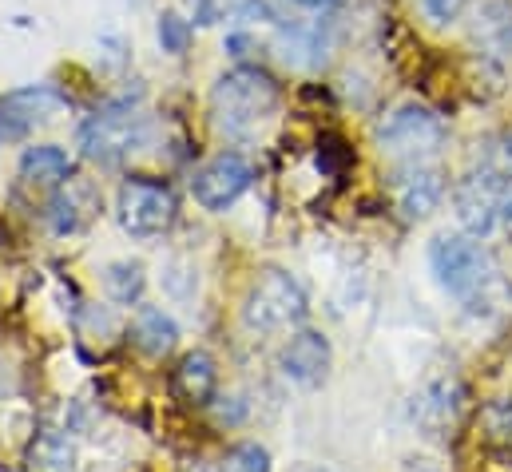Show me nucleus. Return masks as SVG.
Returning <instances> with one entry per match:
<instances>
[{
  "instance_id": "nucleus-21",
  "label": "nucleus",
  "mask_w": 512,
  "mask_h": 472,
  "mask_svg": "<svg viewBox=\"0 0 512 472\" xmlns=\"http://www.w3.org/2000/svg\"><path fill=\"white\" fill-rule=\"evenodd\" d=\"M227 472H270V453L262 445H239L227 457Z\"/></svg>"
},
{
  "instance_id": "nucleus-12",
  "label": "nucleus",
  "mask_w": 512,
  "mask_h": 472,
  "mask_svg": "<svg viewBox=\"0 0 512 472\" xmlns=\"http://www.w3.org/2000/svg\"><path fill=\"white\" fill-rule=\"evenodd\" d=\"M393 199H397V211L405 219H425L445 199V183H441V175L433 167H409V171L397 175Z\"/></svg>"
},
{
  "instance_id": "nucleus-4",
  "label": "nucleus",
  "mask_w": 512,
  "mask_h": 472,
  "mask_svg": "<svg viewBox=\"0 0 512 472\" xmlns=\"http://www.w3.org/2000/svg\"><path fill=\"white\" fill-rule=\"evenodd\" d=\"M302 318H306V290L282 270L262 274L243 302V326L251 334H282Z\"/></svg>"
},
{
  "instance_id": "nucleus-11",
  "label": "nucleus",
  "mask_w": 512,
  "mask_h": 472,
  "mask_svg": "<svg viewBox=\"0 0 512 472\" xmlns=\"http://www.w3.org/2000/svg\"><path fill=\"white\" fill-rule=\"evenodd\" d=\"M100 215V187L92 179H64L48 203L52 235H80Z\"/></svg>"
},
{
  "instance_id": "nucleus-23",
  "label": "nucleus",
  "mask_w": 512,
  "mask_h": 472,
  "mask_svg": "<svg viewBox=\"0 0 512 472\" xmlns=\"http://www.w3.org/2000/svg\"><path fill=\"white\" fill-rule=\"evenodd\" d=\"M501 227H509L512 231V183H509V191L501 195Z\"/></svg>"
},
{
  "instance_id": "nucleus-25",
  "label": "nucleus",
  "mask_w": 512,
  "mask_h": 472,
  "mask_svg": "<svg viewBox=\"0 0 512 472\" xmlns=\"http://www.w3.org/2000/svg\"><path fill=\"white\" fill-rule=\"evenodd\" d=\"M294 4H302V8H330V4H338V0H294Z\"/></svg>"
},
{
  "instance_id": "nucleus-15",
  "label": "nucleus",
  "mask_w": 512,
  "mask_h": 472,
  "mask_svg": "<svg viewBox=\"0 0 512 472\" xmlns=\"http://www.w3.org/2000/svg\"><path fill=\"white\" fill-rule=\"evenodd\" d=\"M457 409H461V385L457 381H437L413 401V421L421 429H445V425L457 421Z\"/></svg>"
},
{
  "instance_id": "nucleus-26",
  "label": "nucleus",
  "mask_w": 512,
  "mask_h": 472,
  "mask_svg": "<svg viewBox=\"0 0 512 472\" xmlns=\"http://www.w3.org/2000/svg\"><path fill=\"white\" fill-rule=\"evenodd\" d=\"M314 472H330V469H314Z\"/></svg>"
},
{
  "instance_id": "nucleus-14",
  "label": "nucleus",
  "mask_w": 512,
  "mask_h": 472,
  "mask_svg": "<svg viewBox=\"0 0 512 472\" xmlns=\"http://www.w3.org/2000/svg\"><path fill=\"white\" fill-rule=\"evenodd\" d=\"M20 179L32 183V187H60L64 179H72V159L60 147H52V143L24 147V155H20Z\"/></svg>"
},
{
  "instance_id": "nucleus-20",
  "label": "nucleus",
  "mask_w": 512,
  "mask_h": 472,
  "mask_svg": "<svg viewBox=\"0 0 512 472\" xmlns=\"http://www.w3.org/2000/svg\"><path fill=\"white\" fill-rule=\"evenodd\" d=\"M155 36H159V48H163V52L183 56L187 44H191V20H183L179 12H163L159 24H155Z\"/></svg>"
},
{
  "instance_id": "nucleus-2",
  "label": "nucleus",
  "mask_w": 512,
  "mask_h": 472,
  "mask_svg": "<svg viewBox=\"0 0 512 472\" xmlns=\"http://www.w3.org/2000/svg\"><path fill=\"white\" fill-rule=\"evenodd\" d=\"M278 108V84L251 64L223 72L211 88V116L227 135H251L262 119Z\"/></svg>"
},
{
  "instance_id": "nucleus-8",
  "label": "nucleus",
  "mask_w": 512,
  "mask_h": 472,
  "mask_svg": "<svg viewBox=\"0 0 512 472\" xmlns=\"http://www.w3.org/2000/svg\"><path fill=\"white\" fill-rule=\"evenodd\" d=\"M378 143L397 155H429L445 143V123L425 104H401L378 123Z\"/></svg>"
},
{
  "instance_id": "nucleus-5",
  "label": "nucleus",
  "mask_w": 512,
  "mask_h": 472,
  "mask_svg": "<svg viewBox=\"0 0 512 472\" xmlns=\"http://www.w3.org/2000/svg\"><path fill=\"white\" fill-rule=\"evenodd\" d=\"M509 183L512 171H505V167H485V171H473L469 179L457 183L453 215H457L465 235L489 238L501 227V195L509 191Z\"/></svg>"
},
{
  "instance_id": "nucleus-9",
  "label": "nucleus",
  "mask_w": 512,
  "mask_h": 472,
  "mask_svg": "<svg viewBox=\"0 0 512 472\" xmlns=\"http://www.w3.org/2000/svg\"><path fill=\"white\" fill-rule=\"evenodd\" d=\"M68 108V100L48 88V84H36V88H20V92H8L0 96V143H20L28 139L40 123L56 119Z\"/></svg>"
},
{
  "instance_id": "nucleus-10",
  "label": "nucleus",
  "mask_w": 512,
  "mask_h": 472,
  "mask_svg": "<svg viewBox=\"0 0 512 472\" xmlns=\"http://www.w3.org/2000/svg\"><path fill=\"white\" fill-rule=\"evenodd\" d=\"M330 361H334L330 338L318 334V330H302V334H294V338L282 346L278 369H282L286 381H294V385H302V389H314V385L326 381Z\"/></svg>"
},
{
  "instance_id": "nucleus-1",
  "label": "nucleus",
  "mask_w": 512,
  "mask_h": 472,
  "mask_svg": "<svg viewBox=\"0 0 512 472\" xmlns=\"http://www.w3.org/2000/svg\"><path fill=\"white\" fill-rule=\"evenodd\" d=\"M429 266L437 282L469 310H481V302H489L497 286V266L481 246V238L473 235H437L429 242Z\"/></svg>"
},
{
  "instance_id": "nucleus-22",
  "label": "nucleus",
  "mask_w": 512,
  "mask_h": 472,
  "mask_svg": "<svg viewBox=\"0 0 512 472\" xmlns=\"http://www.w3.org/2000/svg\"><path fill=\"white\" fill-rule=\"evenodd\" d=\"M465 4H469V0H421L425 16H429L433 24H453V20L465 12Z\"/></svg>"
},
{
  "instance_id": "nucleus-18",
  "label": "nucleus",
  "mask_w": 512,
  "mask_h": 472,
  "mask_svg": "<svg viewBox=\"0 0 512 472\" xmlns=\"http://www.w3.org/2000/svg\"><path fill=\"white\" fill-rule=\"evenodd\" d=\"M24 472H76V441L68 433H40L24 453Z\"/></svg>"
},
{
  "instance_id": "nucleus-19",
  "label": "nucleus",
  "mask_w": 512,
  "mask_h": 472,
  "mask_svg": "<svg viewBox=\"0 0 512 472\" xmlns=\"http://www.w3.org/2000/svg\"><path fill=\"white\" fill-rule=\"evenodd\" d=\"M143 286H147V274H143V266L131 262V258H120V262H112V266L104 270V290H108V298L120 302V306L139 302V298H143Z\"/></svg>"
},
{
  "instance_id": "nucleus-17",
  "label": "nucleus",
  "mask_w": 512,
  "mask_h": 472,
  "mask_svg": "<svg viewBox=\"0 0 512 472\" xmlns=\"http://www.w3.org/2000/svg\"><path fill=\"white\" fill-rule=\"evenodd\" d=\"M131 334H135V346H139L143 354H155V357L171 354L175 342H179V326H175V318H171L167 310H159V306H143V310L135 314Z\"/></svg>"
},
{
  "instance_id": "nucleus-13",
  "label": "nucleus",
  "mask_w": 512,
  "mask_h": 472,
  "mask_svg": "<svg viewBox=\"0 0 512 472\" xmlns=\"http://www.w3.org/2000/svg\"><path fill=\"white\" fill-rule=\"evenodd\" d=\"M473 44L485 56H512V0H481L473 12Z\"/></svg>"
},
{
  "instance_id": "nucleus-6",
  "label": "nucleus",
  "mask_w": 512,
  "mask_h": 472,
  "mask_svg": "<svg viewBox=\"0 0 512 472\" xmlns=\"http://www.w3.org/2000/svg\"><path fill=\"white\" fill-rule=\"evenodd\" d=\"M116 219L131 238H155L175 223V199L163 183L128 179L116 195Z\"/></svg>"
},
{
  "instance_id": "nucleus-3",
  "label": "nucleus",
  "mask_w": 512,
  "mask_h": 472,
  "mask_svg": "<svg viewBox=\"0 0 512 472\" xmlns=\"http://www.w3.org/2000/svg\"><path fill=\"white\" fill-rule=\"evenodd\" d=\"M151 135V123L147 116H139L131 108V100H120V104H108L100 108L96 116H88L76 131V143H80V155L92 159V163H124L128 155H135Z\"/></svg>"
},
{
  "instance_id": "nucleus-24",
  "label": "nucleus",
  "mask_w": 512,
  "mask_h": 472,
  "mask_svg": "<svg viewBox=\"0 0 512 472\" xmlns=\"http://www.w3.org/2000/svg\"><path fill=\"white\" fill-rule=\"evenodd\" d=\"M501 167H505V171H512V131L501 139Z\"/></svg>"
},
{
  "instance_id": "nucleus-16",
  "label": "nucleus",
  "mask_w": 512,
  "mask_h": 472,
  "mask_svg": "<svg viewBox=\"0 0 512 472\" xmlns=\"http://www.w3.org/2000/svg\"><path fill=\"white\" fill-rule=\"evenodd\" d=\"M215 385H219V373H215L211 354L195 350V354H187L179 361V369H175V393H179L183 401L207 405V401L215 397Z\"/></svg>"
},
{
  "instance_id": "nucleus-7",
  "label": "nucleus",
  "mask_w": 512,
  "mask_h": 472,
  "mask_svg": "<svg viewBox=\"0 0 512 472\" xmlns=\"http://www.w3.org/2000/svg\"><path fill=\"white\" fill-rule=\"evenodd\" d=\"M251 183H255L251 159H243V155H235V151H223V155L207 159V163L195 171L191 195H195V203H199L203 211H227V207H235V203L251 191Z\"/></svg>"
}]
</instances>
